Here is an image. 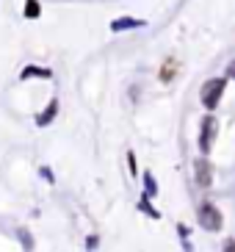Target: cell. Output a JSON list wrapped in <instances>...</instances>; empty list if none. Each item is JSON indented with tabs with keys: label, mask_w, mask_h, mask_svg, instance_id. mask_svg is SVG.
Wrapping results in <instances>:
<instances>
[{
	"label": "cell",
	"mask_w": 235,
	"mask_h": 252,
	"mask_svg": "<svg viewBox=\"0 0 235 252\" xmlns=\"http://www.w3.org/2000/svg\"><path fill=\"white\" fill-rule=\"evenodd\" d=\"M221 94H224V78H210V81L202 86V105H205L207 111H213L216 105H219Z\"/></svg>",
	"instance_id": "1"
},
{
	"label": "cell",
	"mask_w": 235,
	"mask_h": 252,
	"mask_svg": "<svg viewBox=\"0 0 235 252\" xmlns=\"http://www.w3.org/2000/svg\"><path fill=\"white\" fill-rule=\"evenodd\" d=\"M199 224L205 230H219L221 227V214L219 208L213 202H205V205H199Z\"/></svg>",
	"instance_id": "2"
},
{
	"label": "cell",
	"mask_w": 235,
	"mask_h": 252,
	"mask_svg": "<svg viewBox=\"0 0 235 252\" xmlns=\"http://www.w3.org/2000/svg\"><path fill=\"white\" fill-rule=\"evenodd\" d=\"M216 130H219V122H216L213 117H205L202 119V133H199V147H202V153H210V147H213L216 141Z\"/></svg>",
	"instance_id": "3"
},
{
	"label": "cell",
	"mask_w": 235,
	"mask_h": 252,
	"mask_svg": "<svg viewBox=\"0 0 235 252\" xmlns=\"http://www.w3.org/2000/svg\"><path fill=\"white\" fill-rule=\"evenodd\" d=\"M194 172H197V183L202 186V189H207V186L213 183V172H210L207 158H199V161L194 163Z\"/></svg>",
	"instance_id": "4"
},
{
	"label": "cell",
	"mask_w": 235,
	"mask_h": 252,
	"mask_svg": "<svg viewBox=\"0 0 235 252\" xmlns=\"http://www.w3.org/2000/svg\"><path fill=\"white\" fill-rule=\"evenodd\" d=\"M141 20H130V17H125V20H117V23H111V28L114 31H125V28H139Z\"/></svg>",
	"instance_id": "5"
},
{
	"label": "cell",
	"mask_w": 235,
	"mask_h": 252,
	"mask_svg": "<svg viewBox=\"0 0 235 252\" xmlns=\"http://www.w3.org/2000/svg\"><path fill=\"white\" fill-rule=\"evenodd\" d=\"M25 17H30V20L39 17V3L36 0H28V3H25Z\"/></svg>",
	"instance_id": "6"
},
{
	"label": "cell",
	"mask_w": 235,
	"mask_h": 252,
	"mask_svg": "<svg viewBox=\"0 0 235 252\" xmlns=\"http://www.w3.org/2000/svg\"><path fill=\"white\" fill-rule=\"evenodd\" d=\"M56 108H59V103L53 100V103L47 105V108H44L47 114H42V117H39V125H44V122H50V119H53V114H56Z\"/></svg>",
	"instance_id": "7"
},
{
	"label": "cell",
	"mask_w": 235,
	"mask_h": 252,
	"mask_svg": "<svg viewBox=\"0 0 235 252\" xmlns=\"http://www.w3.org/2000/svg\"><path fill=\"white\" fill-rule=\"evenodd\" d=\"M30 75H42V78H50V69H36V67L22 69V78H30Z\"/></svg>",
	"instance_id": "8"
},
{
	"label": "cell",
	"mask_w": 235,
	"mask_h": 252,
	"mask_svg": "<svg viewBox=\"0 0 235 252\" xmlns=\"http://www.w3.org/2000/svg\"><path fill=\"white\" fill-rule=\"evenodd\" d=\"M175 67H177V64H175V61H169V64H166V69H163V75H161V78H163V81H169V78H172V75H175Z\"/></svg>",
	"instance_id": "9"
},
{
	"label": "cell",
	"mask_w": 235,
	"mask_h": 252,
	"mask_svg": "<svg viewBox=\"0 0 235 252\" xmlns=\"http://www.w3.org/2000/svg\"><path fill=\"white\" fill-rule=\"evenodd\" d=\"M230 75H233V78H235V61H233V64H230Z\"/></svg>",
	"instance_id": "10"
}]
</instances>
